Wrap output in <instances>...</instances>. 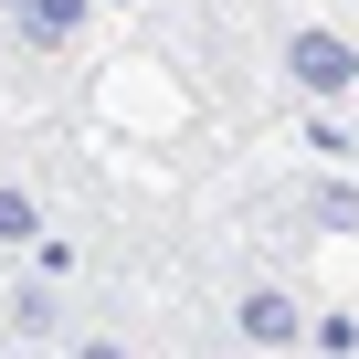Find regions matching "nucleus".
I'll use <instances>...</instances> for the list:
<instances>
[{
    "label": "nucleus",
    "instance_id": "obj_5",
    "mask_svg": "<svg viewBox=\"0 0 359 359\" xmlns=\"http://www.w3.org/2000/svg\"><path fill=\"white\" fill-rule=\"evenodd\" d=\"M43 243V191H22V180H0V254Z\"/></svg>",
    "mask_w": 359,
    "mask_h": 359
},
{
    "label": "nucleus",
    "instance_id": "obj_4",
    "mask_svg": "<svg viewBox=\"0 0 359 359\" xmlns=\"http://www.w3.org/2000/svg\"><path fill=\"white\" fill-rule=\"evenodd\" d=\"M0 306H11V317H0L11 338H64V285H32V275H22Z\"/></svg>",
    "mask_w": 359,
    "mask_h": 359
},
{
    "label": "nucleus",
    "instance_id": "obj_6",
    "mask_svg": "<svg viewBox=\"0 0 359 359\" xmlns=\"http://www.w3.org/2000/svg\"><path fill=\"white\" fill-rule=\"evenodd\" d=\"M64 359H137V348H127V338H116V327H85V338H74V348H64Z\"/></svg>",
    "mask_w": 359,
    "mask_h": 359
},
{
    "label": "nucleus",
    "instance_id": "obj_2",
    "mask_svg": "<svg viewBox=\"0 0 359 359\" xmlns=\"http://www.w3.org/2000/svg\"><path fill=\"white\" fill-rule=\"evenodd\" d=\"M222 327H233L254 359H296V348L317 338V317H306V296H296V285H233Z\"/></svg>",
    "mask_w": 359,
    "mask_h": 359
},
{
    "label": "nucleus",
    "instance_id": "obj_1",
    "mask_svg": "<svg viewBox=\"0 0 359 359\" xmlns=\"http://www.w3.org/2000/svg\"><path fill=\"white\" fill-rule=\"evenodd\" d=\"M275 64H285L296 106H348V95H359V43H348L338 22H296V32L275 43Z\"/></svg>",
    "mask_w": 359,
    "mask_h": 359
},
{
    "label": "nucleus",
    "instance_id": "obj_3",
    "mask_svg": "<svg viewBox=\"0 0 359 359\" xmlns=\"http://www.w3.org/2000/svg\"><path fill=\"white\" fill-rule=\"evenodd\" d=\"M0 11H11V32H22V43H53V53L85 32V0H0Z\"/></svg>",
    "mask_w": 359,
    "mask_h": 359
}]
</instances>
